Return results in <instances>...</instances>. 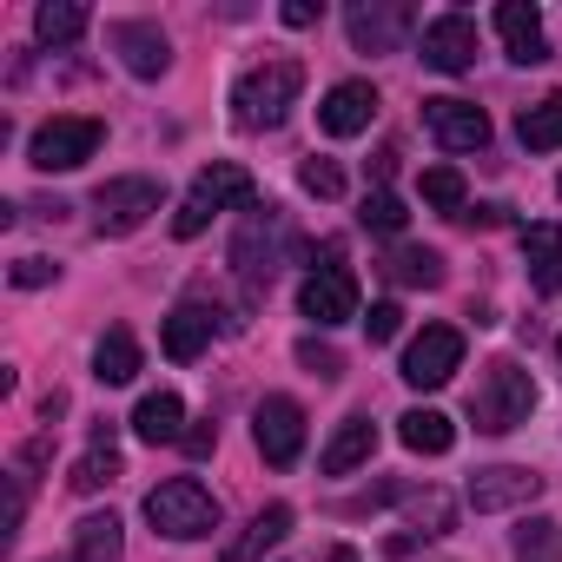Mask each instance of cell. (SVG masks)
<instances>
[{"instance_id":"obj_1","label":"cell","mask_w":562,"mask_h":562,"mask_svg":"<svg viewBox=\"0 0 562 562\" xmlns=\"http://www.w3.org/2000/svg\"><path fill=\"white\" fill-rule=\"evenodd\" d=\"M299 93H305V67L299 60H258L232 87V120L245 133H271V126H285V113L299 106Z\"/></svg>"},{"instance_id":"obj_2","label":"cell","mask_w":562,"mask_h":562,"mask_svg":"<svg viewBox=\"0 0 562 562\" xmlns=\"http://www.w3.org/2000/svg\"><path fill=\"white\" fill-rule=\"evenodd\" d=\"M529 411H536V384H529V371H522L516 358L483 364V378H476V391H470V417H476V430L509 437L516 424H529Z\"/></svg>"},{"instance_id":"obj_3","label":"cell","mask_w":562,"mask_h":562,"mask_svg":"<svg viewBox=\"0 0 562 562\" xmlns=\"http://www.w3.org/2000/svg\"><path fill=\"white\" fill-rule=\"evenodd\" d=\"M251 199H258L251 172H245V166H232V159H212V166L192 179V192L179 199L172 232H179V238H199V232L212 225V212H232V205H245V212H251Z\"/></svg>"},{"instance_id":"obj_4","label":"cell","mask_w":562,"mask_h":562,"mask_svg":"<svg viewBox=\"0 0 562 562\" xmlns=\"http://www.w3.org/2000/svg\"><path fill=\"white\" fill-rule=\"evenodd\" d=\"M146 522L172 542H192V536H212L218 529V496L192 476H166L153 496H146Z\"/></svg>"},{"instance_id":"obj_5","label":"cell","mask_w":562,"mask_h":562,"mask_svg":"<svg viewBox=\"0 0 562 562\" xmlns=\"http://www.w3.org/2000/svg\"><path fill=\"white\" fill-rule=\"evenodd\" d=\"M299 312L318 331L358 318V278H351V265H338V245H325V265H312V278L299 285Z\"/></svg>"},{"instance_id":"obj_6","label":"cell","mask_w":562,"mask_h":562,"mask_svg":"<svg viewBox=\"0 0 562 562\" xmlns=\"http://www.w3.org/2000/svg\"><path fill=\"white\" fill-rule=\"evenodd\" d=\"M285 245H292L285 212H278V205H251V218H245V232H238V245H232V265H238V278H245L251 292L271 285L278 251H285Z\"/></svg>"},{"instance_id":"obj_7","label":"cell","mask_w":562,"mask_h":562,"mask_svg":"<svg viewBox=\"0 0 562 562\" xmlns=\"http://www.w3.org/2000/svg\"><path fill=\"white\" fill-rule=\"evenodd\" d=\"M159 179H146V172H126V179H106L100 192H93V225L106 232V238H126V232H139L153 212H159Z\"/></svg>"},{"instance_id":"obj_8","label":"cell","mask_w":562,"mask_h":562,"mask_svg":"<svg viewBox=\"0 0 562 562\" xmlns=\"http://www.w3.org/2000/svg\"><path fill=\"white\" fill-rule=\"evenodd\" d=\"M100 139H106V126H100V120H80V113H60V120H47V126L34 133V146H27V159H34L41 172H74V166H87V159L100 153Z\"/></svg>"},{"instance_id":"obj_9","label":"cell","mask_w":562,"mask_h":562,"mask_svg":"<svg viewBox=\"0 0 562 562\" xmlns=\"http://www.w3.org/2000/svg\"><path fill=\"white\" fill-rule=\"evenodd\" d=\"M251 437H258V457L271 470H292L299 450H305V411H299V397H265L251 411Z\"/></svg>"},{"instance_id":"obj_10","label":"cell","mask_w":562,"mask_h":562,"mask_svg":"<svg viewBox=\"0 0 562 562\" xmlns=\"http://www.w3.org/2000/svg\"><path fill=\"white\" fill-rule=\"evenodd\" d=\"M424 126L443 153H483L490 146V113L476 100H457V93H437L424 100Z\"/></svg>"},{"instance_id":"obj_11","label":"cell","mask_w":562,"mask_h":562,"mask_svg":"<svg viewBox=\"0 0 562 562\" xmlns=\"http://www.w3.org/2000/svg\"><path fill=\"white\" fill-rule=\"evenodd\" d=\"M457 364H463V331L457 325H424L411 338V351H404V384L437 391V384L457 378Z\"/></svg>"},{"instance_id":"obj_12","label":"cell","mask_w":562,"mask_h":562,"mask_svg":"<svg viewBox=\"0 0 562 562\" xmlns=\"http://www.w3.org/2000/svg\"><path fill=\"white\" fill-rule=\"evenodd\" d=\"M411 21H417V14L404 8V0H358V8L345 14L358 54H397V41L411 34Z\"/></svg>"},{"instance_id":"obj_13","label":"cell","mask_w":562,"mask_h":562,"mask_svg":"<svg viewBox=\"0 0 562 562\" xmlns=\"http://www.w3.org/2000/svg\"><path fill=\"white\" fill-rule=\"evenodd\" d=\"M106 47L120 54V67H126L133 80H159V74L172 67V41H166L153 21H113V27H106Z\"/></svg>"},{"instance_id":"obj_14","label":"cell","mask_w":562,"mask_h":562,"mask_svg":"<svg viewBox=\"0 0 562 562\" xmlns=\"http://www.w3.org/2000/svg\"><path fill=\"white\" fill-rule=\"evenodd\" d=\"M542 496V476L536 470H516V463H496V470H476L470 476V509L476 516H496V509H522Z\"/></svg>"},{"instance_id":"obj_15","label":"cell","mask_w":562,"mask_h":562,"mask_svg":"<svg viewBox=\"0 0 562 562\" xmlns=\"http://www.w3.org/2000/svg\"><path fill=\"white\" fill-rule=\"evenodd\" d=\"M424 67L437 74H470L476 67V21L470 14H437L424 27Z\"/></svg>"},{"instance_id":"obj_16","label":"cell","mask_w":562,"mask_h":562,"mask_svg":"<svg viewBox=\"0 0 562 562\" xmlns=\"http://www.w3.org/2000/svg\"><path fill=\"white\" fill-rule=\"evenodd\" d=\"M371 120H378V87H371V80H338V87L325 93V106H318V126H325L331 139H358Z\"/></svg>"},{"instance_id":"obj_17","label":"cell","mask_w":562,"mask_h":562,"mask_svg":"<svg viewBox=\"0 0 562 562\" xmlns=\"http://www.w3.org/2000/svg\"><path fill=\"white\" fill-rule=\"evenodd\" d=\"M496 34H503V47H509V60H516V67H536V60H549L542 14H536V8H522V0H503V8H496Z\"/></svg>"},{"instance_id":"obj_18","label":"cell","mask_w":562,"mask_h":562,"mask_svg":"<svg viewBox=\"0 0 562 562\" xmlns=\"http://www.w3.org/2000/svg\"><path fill=\"white\" fill-rule=\"evenodd\" d=\"M292 536V503H265L232 542H225V562H251V555H265V549H278Z\"/></svg>"},{"instance_id":"obj_19","label":"cell","mask_w":562,"mask_h":562,"mask_svg":"<svg viewBox=\"0 0 562 562\" xmlns=\"http://www.w3.org/2000/svg\"><path fill=\"white\" fill-rule=\"evenodd\" d=\"M159 345H166V358H172V364H192V358L212 345V312H205V305H192V299H186V305H172V312H166Z\"/></svg>"},{"instance_id":"obj_20","label":"cell","mask_w":562,"mask_h":562,"mask_svg":"<svg viewBox=\"0 0 562 562\" xmlns=\"http://www.w3.org/2000/svg\"><path fill=\"white\" fill-rule=\"evenodd\" d=\"M133 430H139V443H186V404H179V391H146L139 397V411H133Z\"/></svg>"},{"instance_id":"obj_21","label":"cell","mask_w":562,"mask_h":562,"mask_svg":"<svg viewBox=\"0 0 562 562\" xmlns=\"http://www.w3.org/2000/svg\"><path fill=\"white\" fill-rule=\"evenodd\" d=\"M522 265L536 292H562V225H522Z\"/></svg>"},{"instance_id":"obj_22","label":"cell","mask_w":562,"mask_h":562,"mask_svg":"<svg viewBox=\"0 0 562 562\" xmlns=\"http://www.w3.org/2000/svg\"><path fill=\"white\" fill-rule=\"evenodd\" d=\"M371 450H378V424H371V417H345L338 437L325 443L318 470H325V476H351L358 463H371Z\"/></svg>"},{"instance_id":"obj_23","label":"cell","mask_w":562,"mask_h":562,"mask_svg":"<svg viewBox=\"0 0 562 562\" xmlns=\"http://www.w3.org/2000/svg\"><path fill=\"white\" fill-rule=\"evenodd\" d=\"M120 476H126V470H120V450H113V430L100 424V430H93V450H87V457L74 463V476H67V483H74L80 496H100V490H113Z\"/></svg>"},{"instance_id":"obj_24","label":"cell","mask_w":562,"mask_h":562,"mask_svg":"<svg viewBox=\"0 0 562 562\" xmlns=\"http://www.w3.org/2000/svg\"><path fill=\"white\" fill-rule=\"evenodd\" d=\"M93 378H100V384H133V378H139V338H133L126 325H113V331L100 338V351H93Z\"/></svg>"},{"instance_id":"obj_25","label":"cell","mask_w":562,"mask_h":562,"mask_svg":"<svg viewBox=\"0 0 562 562\" xmlns=\"http://www.w3.org/2000/svg\"><path fill=\"white\" fill-rule=\"evenodd\" d=\"M397 437H404V450H417V457H443V450L457 443V424H450L443 411H404V417H397Z\"/></svg>"},{"instance_id":"obj_26","label":"cell","mask_w":562,"mask_h":562,"mask_svg":"<svg viewBox=\"0 0 562 562\" xmlns=\"http://www.w3.org/2000/svg\"><path fill=\"white\" fill-rule=\"evenodd\" d=\"M450 516H457V503H450L443 490L411 496V522H417V529H411V536H391V555H411V549H417V536H424V542H430V536H443V529H450Z\"/></svg>"},{"instance_id":"obj_27","label":"cell","mask_w":562,"mask_h":562,"mask_svg":"<svg viewBox=\"0 0 562 562\" xmlns=\"http://www.w3.org/2000/svg\"><path fill=\"white\" fill-rule=\"evenodd\" d=\"M120 516L106 509V516H80L74 522V562H120Z\"/></svg>"},{"instance_id":"obj_28","label":"cell","mask_w":562,"mask_h":562,"mask_svg":"<svg viewBox=\"0 0 562 562\" xmlns=\"http://www.w3.org/2000/svg\"><path fill=\"white\" fill-rule=\"evenodd\" d=\"M516 139H522L529 153H555V146H562V93H542L536 106H522Z\"/></svg>"},{"instance_id":"obj_29","label":"cell","mask_w":562,"mask_h":562,"mask_svg":"<svg viewBox=\"0 0 562 562\" xmlns=\"http://www.w3.org/2000/svg\"><path fill=\"white\" fill-rule=\"evenodd\" d=\"M384 278H391V285H443V251H430V245H397V251L384 258Z\"/></svg>"},{"instance_id":"obj_30","label":"cell","mask_w":562,"mask_h":562,"mask_svg":"<svg viewBox=\"0 0 562 562\" xmlns=\"http://www.w3.org/2000/svg\"><path fill=\"white\" fill-rule=\"evenodd\" d=\"M34 34L47 47H74L87 34V8H80V0H47V8H34Z\"/></svg>"},{"instance_id":"obj_31","label":"cell","mask_w":562,"mask_h":562,"mask_svg":"<svg viewBox=\"0 0 562 562\" xmlns=\"http://www.w3.org/2000/svg\"><path fill=\"white\" fill-rule=\"evenodd\" d=\"M516 562H562V522L522 516V529H516Z\"/></svg>"},{"instance_id":"obj_32","label":"cell","mask_w":562,"mask_h":562,"mask_svg":"<svg viewBox=\"0 0 562 562\" xmlns=\"http://www.w3.org/2000/svg\"><path fill=\"white\" fill-rule=\"evenodd\" d=\"M358 225H364V232H384V238H397V232L411 225V212H404V199H397V192H384V186H378V192L364 199Z\"/></svg>"},{"instance_id":"obj_33","label":"cell","mask_w":562,"mask_h":562,"mask_svg":"<svg viewBox=\"0 0 562 562\" xmlns=\"http://www.w3.org/2000/svg\"><path fill=\"white\" fill-rule=\"evenodd\" d=\"M424 205H437V212L457 218V212L470 205V199H463V172H457V166H430V172H424Z\"/></svg>"},{"instance_id":"obj_34","label":"cell","mask_w":562,"mask_h":562,"mask_svg":"<svg viewBox=\"0 0 562 562\" xmlns=\"http://www.w3.org/2000/svg\"><path fill=\"white\" fill-rule=\"evenodd\" d=\"M299 186H305L312 199H338V192H345V172H338V159H305V166H299Z\"/></svg>"},{"instance_id":"obj_35","label":"cell","mask_w":562,"mask_h":562,"mask_svg":"<svg viewBox=\"0 0 562 562\" xmlns=\"http://www.w3.org/2000/svg\"><path fill=\"white\" fill-rule=\"evenodd\" d=\"M299 364H305L312 378H345V358H338L331 345H318V338H299Z\"/></svg>"},{"instance_id":"obj_36","label":"cell","mask_w":562,"mask_h":562,"mask_svg":"<svg viewBox=\"0 0 562 562\" xmlns=\"http://www.w3.org/2000/svg\"><path fill=\"white\" fill-rule=\"evenodd\" d=\"M364 331H371V345H391V338L404 331V305H397V299H384V305H371V318H364Z\"/></svg>"},{"instance_id":"obj_37","label":"cell","mask_w":562,"mask_h":562,"mask_svg":"<svg viewBox=\"0 0 562 562\" xmlns=\"http://www.w3.org/2000/svg\"><path fill=\"white\" fill-rule=\"evenodd\" d=\"M54 271H60L54 258H14V285H21V292H34V285H54Z\"/></svg>"},{"instance_id":"obj_38","label":"cell","mask_w":562,"mask_h":562,"mask_svg":"<svg viewBox=\"0 0 562 562\" xmlns=\"http://www.w3.org/2000/svg\"><path fill=\"white\" fill-rule=\"evenodd\" d=\"M503 218H509V205H463V212H457V225H470V232H476V225L490 232V225H503Z\"/></svg>"},{"instance_id":"obj_39","label":"cell","mask_w":562,"mask_h":562,"mask_svg":"<svg viewBox=\"0 0 562 562\" xmlns=\"http://www.w3.org/2000/svg\"><path fill=\"white\" fill-rule=\"evenodd\" d=\"M212 443H218V424H212V417L186 430V457H212Z\"/></svg>"},{"instance_id":"obj_40","label":"cell","mask_w":562,"mask_h":562,"mask_svg":"<svg viewBox=\"0 0 562 562\" xmlns=\"http://www.w3.org/2000/svg\"><path fill=\"white\" fill-rule=\"evenodd\" d=\"M285 27H318V8H312V0H292V8H285Z\"/></svg>"},{"instance_id":"obj_41","label":"cell","mask_w":562,"mask_h":562,"mask_svg":"<svg viewBox=\"0 0 562 562\" xmlns=\"http://www.w3.org/2000/svg\"><path fill=\"white\" fill-rule=\"evenodd\" d=\"M331 562H358V549H331Z\"/></svg>"},{"instance_id":"obj_42","label":"cell","mask_w":562,"mask_h":562,"mask_svg":"<svg viewBox=\"0 0 562 562\" xmlns=\"http://www.w3.org/2000/svg\"><path fill=\"white\" fill-rule=\"evenodd\" d=\"M555 358H562V338H555Z\"/></svg>"},{"instance_id":"obj_43","label":"cell","mask_w":562,"mask_h":562,"mask_svg":"<svg viewBox=\"0 0 562 562\" xmlns=\"http://www.w3.org/2000/svg\"><path fill=\"white\" fill-rule=\"evenodd\" d=\"M555 192H562V179H555Z\"/></svg>"}]
</instances>
